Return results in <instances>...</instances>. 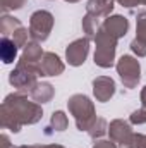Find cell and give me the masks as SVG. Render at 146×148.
<instances>
[{"label":"cell","mask_w":146,"mask_h":148,"mask_svg":"<svg viewBox=\"0 0 146 148\" xmlns=\"http://www.w3.org/2000/svg\"><path fill=\"white\" fill-rule=\"evenodd\" d=\"M16 47H14V43L12 41H9V40H3L2 41V59H3V62L5 64H9V62H12L14 59H16Z\"/></svg>","instance_id":"1"}]
</instances>
